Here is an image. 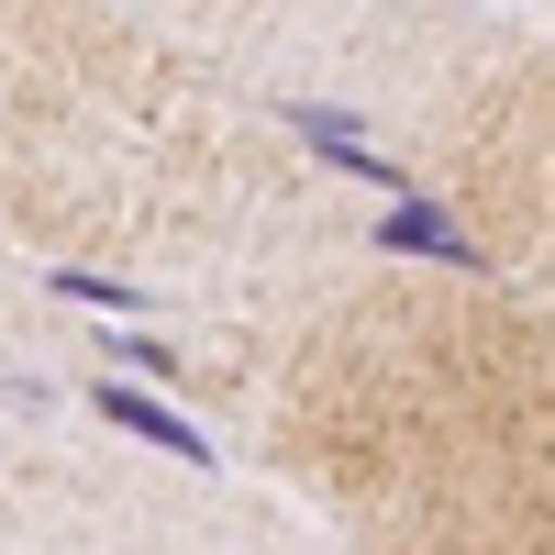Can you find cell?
Instances as JSON below:
<instances>
[{
  "instance_id": "4",
  "label": "cell",
  "mask_w": 555,
  "mask_h": 555,
  "mask_svg": "<svg viewBox=\"0 0 555 555\" xmlns=\"http://www.w3.org/2000/svg\"><path fill=\"white\" fill-rule=\"evenodd\" d=\"M56 300L112 311V322H145V289H133V278H112V267H56Z\"/></svg>"
},
{
  "instance_id": "3",
  "label": "cell",
  "mask_w": 555,
  "mask_h": 555,
  "mask_svg": "<svg viewBox=\"0 0 555 555\" xmlns=\"http://www.w3.org/2000/svg\"><path fill=\"white\" fill-rule=\"evenodd\" d=\"M378 245H400V256H434V267H489V245L455 222L444 201H389L378 211Z\"/></svg>"
},
{
  "instance_id": "1",
  "label": "cell",
  "mask_w": 555,
  "mask_h": 555,
  "mask_svg": "<svg viewBox=\"0 0 555 555\" xmlns=\"http://www.w3.org/2000/svg\"><path fill=\"white\" fill-rule=\"evenodd\" d=\"M289 133H300V145H311L322 167L366 178L378 201H423V190H411V167H400V156H378V145H366V122H356V112H334V101H289Z\"/></svg>"
},
{
  "instance_id": "5",
  "label": "cell",
  "mask_w": 555,
  "mask_h": 555,
  "mask_svg": "<svg viewBox=\"0 0 555 555\" xmlns=\"http://www.w3.org/2000/svg\"><path fill=\"white\" fill-rule=\"evenodd\" d=\"M101 345L133 366V389H145V378H167V345H156V334H101Z\"/></svg>"
},
{
  "instance_id": "2",
  "label": "cell",
  "mask_w": 555,
  "mask_h": 555,
  "mask_svg": "<svg viewBox=\"0 0 555 555\" xmlns=\"http://www.w3.org/2000/svg\"><path fill=\"white\" fill-rule=\"evenodd\" d=\"M89 411H101V423H122L133 444L178 455V467H222V444L190 423V411H178V400H156V389H133V378H101V389H89Z\"/></svg>"
}]
</instances>
